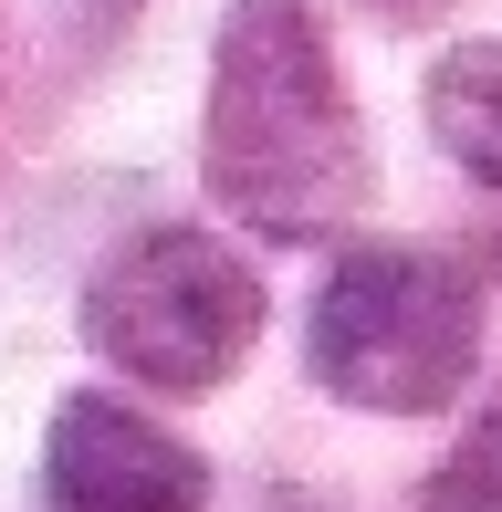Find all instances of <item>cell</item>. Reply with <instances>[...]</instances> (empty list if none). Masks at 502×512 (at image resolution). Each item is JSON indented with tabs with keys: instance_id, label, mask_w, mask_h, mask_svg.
Here are the masks:
<instances>
[{
	"instance_id": "cell-1",
	"label": "cell",
	"mask_w": 502,
	"mask_h": 512,
	"mask_svg": "<svg viewBox=\"0 0 502 512\" xmlns=\"http://www.w3.org/2000/svg\"><path fill=\"white\" fill-rule=\"evenodd\" d=\"M210 199L262 241H325L377 189L367 115H356L314 0H231L210 42Z\"/></svg>"
},
{
	"instance_id": "cell-2",
	"label": "cell",
	"mask_w": 502,
	"mask_h": 512,
	"mask_svg": "<svg viewBox=\"0 0 502 512\" xmlns=\"http://www.w3.org/2000/svg\"><path fill=\"white\" fill-rule=\"evenodd\" d=\"M304 366L367 418H429L482 366V272L440 241H356L314 283Z\"/></svg>"
},
{
	"instance_id": "cell-3",
	"label": "cell",
	"mask_w": 502,
	"mask_h": 512,
	"mask_svg": "<svg viewBox=\"0 0 502 512\" xmlns=\"http://www.w3.org/2000/svg\"><path fill=\"white\" fill-rule=\"evenodd\" d=\"M84 345L157 398H199L262 345V272L220 230H126L84 283Z\"/></svg>"
},
{
	"instance_id": "cell-4",
	"label": "cell",
	"mask_w": 502,
	"mask_h": 512,
	"mask_svg": "<svg viewBox=\"0 0 502 512\" xmlns=\"http://www.w3.org/2000/svg\"><path fill=\"white\" fill-rule=\"evenodd\" d=\"M42 481H53L63 512H199L210 502V471L178 429H157L147 408L126 398H74L53 408V439H42Z\"/></svg>"
},
{
	"instance_id": "cell-5",
	"label": "cell",
	"mask_w": 502,
	"mask_h": 512,
	"mask_svg": "<svg viewBox=\"0 0 502 512\" xmlns=\"http://www.w3.org/2000/svg\"><path fill=\"white\" fill-rule=\"evenodd\" d=\"M429 136L471 189L502 199V42H450L429 63Z\"/></svg>"
},
{
	"instance_id": "cell-6",
	"label": "cell",
	"mask_w": 502,
	"mask_h": 512,
	"mask_svg": "<svg viewBox=\"0 0 502 512\" xmlns=\"http://www.w3.org/2000/svg\"><path fill=\"white\" fill-rule=\"evenodd\" d=\"M419 512H502V387H492V408L450 439V460L419 481Z\"/></svg>"
}]
</instances>
